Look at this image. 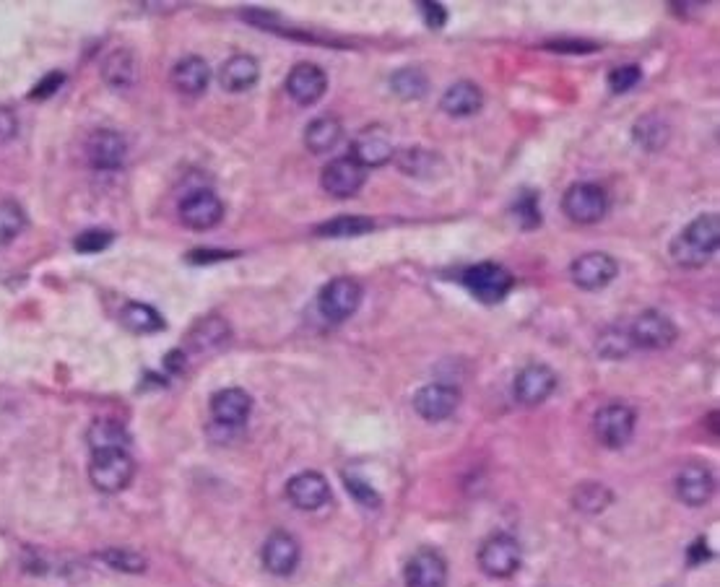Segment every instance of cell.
Masks as SVG:
<instances>
[{
  "instance_id": "cell-14",
  "label": "cell",
  "mask_w": 720,
  "mask_h": 587,
  "mask_svg": "<svg viewBox=\"0 0 720 587\" xmlns=\"http://www.w3.org/2000/svg\"><path fill=\"white\" fill-rule=\"evenodd\" d=\"M221 216H224V203L211 190H193L180 203L182 224L190 226V229H198V232L214 229L221 221Z\"/></svg>"
},
{
  "instance_id": "cell-28",
  "label": "cell",
  "mask_w": 720,
  "mask_h": 587,
  "mask_svg": "<svg viewBox=\"0 0 720 587\" xmlns=\"http://www.w3.org/2000/svg\"><path fill=\"white\" fill-rule=\"evenodd\" d=\"M102 76L112 89H128L136 81V60L128 50H115L104 60Z\"/></svg>"
},
{
  "instance_id": "cell-41",
  "label": "cell",
  "mask_w": 720,
  "mask_h": 587,
  "mask_svg": "<svg viewBox=\"0 0 720 587\" xmlns=\"http://www.w3.org/2000/svg\"><path fill=\"white\" fill-rule=\"evenodd\" d=\"M344 481L351 497L357 499L362 507H367V510H377V507H380V494H377L367 481H362V478L357 476H344Z\"/></svg>"
},
{
  "instance_id": "cell-36",
  "label": "cell",
  "mask_w": 720,
  "mask_h": 587,
  "mask_svg": "<svg viewBox=\"0 0 720 587\" xmlns=\"http://www.w3.org/2000/svg\"><path fill=\"white\" fill-rule=\"evenodd\" d=\"M632 349H635V346H632L630 330L611 328L598 338V354L604 356V359H624Z\"/></svg>"
},
{
  "instance_id": "cell-21",
  "label": "cell",
  "mask_w": 720,
  "mask_h": 587,
  "mask_svg": "<svg viewBox=\"0 0 720 587\" xmlns=\"http://www.w3.org/2000/svg\"><path fill=\"white\" fill-rule=\"evenodd\" d=\"M676 494L689 507H702L713 497V473L700 463H687L676 476Z\"/></svg>"
},
{
  "instance_id": "cell-19",
  "label": "cell",
  "mask_w": 720,
  "mask_h": 587,
  "mask_svg": "<svg viewBox=\"0 0 720 587\" xmlns=\"http://www.w3.org/2000/svg\"><path fill=\"white\" fill-rule=\"evenodd\" d=\"M260 556H263V567H266L271 575H292L299 564L297 538L284 533V530H276V533H271L268 541L263 543V554Z\"/></svg>"
},
{
  "instance_id": "cell-5",
  "label": "cell",
  "mask_w": 720,
  "mask_h": 587,
  "mask_svg": "<svg viewBox=\"0 0 720 587\" xmlns=\"http://www.w3.org/2000/svg\"><path fill=\"white\" fill-rule=\"evenodd\" d=\"M520 564H523V554H520V543L513 536L497 533L481 543L479 567L484 575L494 577V580H510L513 575H518Z\"/></svg>"
},
{
  "instance_id": "cell-35",
  "label": "cell",
  "mask_w": 720,
  "mask_h": 587,
  "mask_svg": "<svg viewBox=\"0 0 720 587\" xmlns=\"http://www.w3.org/2000/svg\"><path fill=\"white\" fill-rule=\"evenodd\" d=\"M635 138H637V143L643 146V149L656 151V149H661L663 143L669 141V128H666V125H663L656 115L643 117V120L635 125Z\"/></svg>"
},
{
  "instance_id": "cell-10",
  "label": "cell",
  "mask_w": 720,
  "mask_h": 587,
  "mask_svg": "<svg viewBox=\"0 0 720 587\" xmlns=\"http://www.w3.org/2000/svg\"><path fill=\"white\" fill-rule=\"evenodd\" d=\"M630 338H632V346H637V349H650V351L669 349L671 343L676 341V325L671 323L669 315L648 310L632 323Z\"/></svg>"
},
{
  "instance_id": "cell-17",
  "label": "cell",
  "mask_w": 720,
  "mask_h": 587,
  "mask_svg": "<svg viewBox=\"0 0 720 587\" xmlns=\"http://www.w3.org/2000/svg\"><path fill=\"white\" fill-rule=\"evenodd\" d=\"M325 89H328V76L320 65L315 63H297L286 76V91L289 97L297 104L307 107L323 99Z\"/></svg>"
},
{
  "instance_id": "cell-27",
  "label": "cell",
  "mask_w": 720,
  "mask_h": 587,
  "mask_svg": "<svg viewBox=\"0 0 720 587\" xmlns=\"http://www.w3.org/2000/svg\"><path fill=\"white\" fill-rule=\"evenodd\" d=\"M91 452H104V450H125L128 445V432L125 426L115 419H97L89 426L86 432Z\"/></svg>"
},
{
  "instance_id": "cell-44",
  "label": "cell",
  "mask_w": 720,
  "mask_h": 587,
  "mask_svg": "<svg viewBox=\"0 0 720 587\" xmlns=\"http://www.w3.org/2000/svg\"><path fill=\"white\" fill-rule=\"evenodd\" d=\"M19 133V117L11 107H0V146H6Z\"/></svg>"
},
{
  "instance_id": "cell-31",
  "label": "cell",
  "mask_w": 720,
  "mask_h": 587,
  "mask_svg": "<svg viewBox=\"0 0 720 587\" xmlns=\"http://www.w3.org/2000/svg\"><path fill=\"white\" fill-rule=\"evenodd\" d=\"M390 86H393V94H398L401 99L411 102V99H422L429 89V81L424 76L422 68H414V65H406L401 71L393 73L390 78Z\"/></svg>"
},
{
  "instance_id": "cell-3",
  "label": "cell",
  "mask_w": 720,
  "mask_h": 587,
  "mask_svg": "<svg viewBox=\"0 0 720 587\" xmlns=\"http://www.w3.org/2000/svg\"><path fill=\"white\" fill-rule=\"evenodd\" d=\"M463 286L471 291L484 304H500L505 302L507 294L513 291L515 276L507 271L505 265L497 263H479L463 273Z\"/></svg>"
},
{
  "instance_id": "cell-32",
  "label": "cell",
  "mask_w": 720,
  "mask_h": 587,
  "mask_svg": "<svg viewBox=\"0 0 720 587\" xmlns=\"http://www.w3.org/2000/svg\"><path fill=\"white\" fill-rule=\"evenodd\" d=\"M372 229H375V221L367 219V216H338V219L320 224L315 232L320 237H362Z\"/></svg>"
},
{
  "instance_id": "cell-20",
  "label": "cell",
  "mask_w": 720,
  "mask_h": 587,
  "mask_svg": "<svg viewBox=\"0 0 720 587\" xmlns=\"http://www.w3.org/2000/svg\"><path fill=\"white\" fill-rule=\"evenodd\" d=\"M253 411V398L242 388H227L211 398V416L219 426H242Z\"/></svg>"
},
{
  "instance_id": "cell-38",
  "label": "cell",
  "mask_w": 720,
  "mask_h": 587,
  "mask_svg": "<svg viewBox=\"0 0 720 587\" xmlns=\"http://www.w3.org/2000/svg\"><path fill=\"white\" fill-rule=\"evenodd\" d=\"M112 239H115V234L110 229H86V232H81L73 239V247L81 255H97V252L107 250L112 245Z\"/></svg>"
},
{
  "instance_id": "cell-23",
  "label": "cell",
  "mask_w": 720,
  "mask_h": 587,
  "mask_svg": "<svg viewBox=\"0 0 720 587\" xmlns=\"http://www.w3.org/2000/svg\"><path fill=\"white\" fill-rule=\"evenodd\" d=\"M440 107L450 117H471L484 107V94L474 81H458L442 94Z\"/></svg>"
},
{
  "instance_id": "cell-4",
  "label": "cell",
  "mask_w": 720,
  "mask_h": 587,
  "mask_svg": "<svg viewBox=\"0 0 720 587\" xmlns=\"http://www.w3.org/2000/svg\"><path fill=\"white\" fill-rule=\"evenodd\" d=\"M562 211L575 224H598L609 211V195L596 182H575L562 198Z\"/></svg>"
},
{
  "instance_id": "cell-42",
  "label": "cell",
  "mask_w": 720,
  "mask_h": 587,
  "mask_svg": "<svg viewBox=\"0 0 720 587\" xmlns=\"http://www.w3.org/2000/svg\"><path fill=\"white\" fill-rule=\"evenodd\" d=\"M63 84H65V73L52 71V73H47V76L42 78V81H39V84L34 86L32 91H29V97H32V99H50L52 94H58V89H63Z\"/></svg>"
},
{
  "instance_id": "cell-18",
  "label": "cell",
  "mask_w": 720,
  "mask_h": 587,
  "mask_svg": "<svg viewBox=\"0 0 720 587\" xmlns=\"http://www.w3.org/2000/svg\"><path fill=\"white\" fill-rule=\"evenodd\" d=\"M557 388V375L546 364H528L515 377V398L523 406H541Z\"/></svg>"
},
{
  "instance_id": "cell-8",
  "label": "cell",
  "mask_w": 720,
  "mask_h": 587,
  "mask_svg": "<svg viewBox=\"0 0 720 587\" xmlns=\"http://www.w3.org/2000/svg\"><path fill=\"white\" fill-rule=\"evenodd\" d=\"M619 273L617 260L606 252H585L580 258L572 260L570 278L572 284L583 291H598L609 286Z\"/></svg>"
},
{
  "instance_id": "cell-39",
  "label": "cell",
  "mask_w": 720,
  "mask_h": 587,
  "mask_svg": "<svg viewBox=\"0 0 720 587\" xmlns=\"http://www.w3.org/2000/svg\"><path fill=\"white\" fill-rule=\"evenodd\" d=\"M515 216H518L523 229H536L541 224V208H539V195L533 190H523L515 203Z\"/></svg>"
},
{
  "instance_id": "cell-37",
  "label": "cell",
  "mask_w": 720,
  "mask_h": 587,
  "mask_svg": "<svg viewBox=\"0 0 720 587\" xmlns=\"http://www.w3.org/2000/svg\"><path fill=\"white\" fill-rule=\"evenodd\" d=\"M99 559H102L107 567L117 569V572H130V575L146 572V567H149L141 554H136V551H128V549H107L99 554Z\"/></svg>"
},
{
  "instance_id": "cell-34",
  "label": "cell",
  "mask_w": 720,
  "mask_h": 587,
  "mask_svg": "<svg viewBox=\"0 0 720 587\" xmlns=\"http://www.w3.org/2000/svg\"><path fill=\"white\" fill-rule=\"evenodd\" d=\"M26 213L16 200H0V245H8L24 232Z\"/></svg>"
},
{
  "instance_id": "cell-46",
  "label": "cell",
  "mask_w": 720,
  "mask_h": 587,
  "mask_svg": "<svg viewBox=\"0 0 720 587\" xmlns=\"http://www.w3.org/2000/svg\"><path fill=\"white\" fill-rule=\"evenodd\" d=\"M546 50H554V52H593L598 50L593 42H549Z\"/></svg>"
},
{
  "instance_id": "cell-13",
  "label": "cell",
  "mask_w": 720,
  "mask_h": 587,
  "mask_svg": "<svg viewBox=\"0 0 720 587\" xmlns=\"http://www.w3.org/2000/svg\"><path fill=\"white\" fill-rule=\"evenodd\" d=\"M364 180H367V169L359 167L351 156H341L333 159L331 164H325L323 175H320V185L328 195L333 198H351L362 190Z\"/></svg>"
},
{
  "instance_id": "cell-16",
  "label": "cell",
  "mask_w": 720,
  "mask_h": 587,
  "mask_svg": "<svg viewBox=\"0 0 720 587\" xmlns=\"http://www.w3.org/2000/svg\"><path fill=\"white\" fill-rule=\"evenodd\" d=\"M458 403H461V393H458V388L445 385V382L424 385V388L414 395L416 413L427 421L448 419V416H453V413L458 411Z\"/></svg>"
},
{
  "instance_id": "cell-22",
  "label": "cell",
  "mask_w": 720,
  "mask_h": 587,
  "mask_svg": "<svg viewBox=\"0 0 720 587\" xmlns=\"http://www.w3.org/2000/svg\"><path fill=\"white\" fill-rule=\"evenodd\" d=\"M208 81H211V68L198 55H188V58L177 60L175 68H172V86L180 94H188V97H195L203 89H208Z\"/></svg>"
},
{
  "instance_id": "cell-33",
  "label": "cell",
  "mask_w": 720,
  "mask_h": 587,
  "mask_svg": "<svg viewBox=\"0 0 720 587\" xmlns=\"http://www.w3.org/2000/svg\"><path fill=\"white\" fill-rule=\"evenodd\" d=\"M393 159H396L398 167L411 177H432L435 175L437 164H440V159L427 149H403L398 151Z\"/></svg>"
},
{
  "instance_id": "cell-2",
  "label": "cell",
  "mask_w": 720,
  "mask_h": 587,
  "mask_svg": "<svg viewBox=\"0 0 720 587\" xmlns=\"http://www.w3.org/2000/svg\"><path fill=\"white\" fill-rule=\"evenodd\" d=\"M136 473V463L125 450H104L94 452L89 463V478L94 489L104 494H117L128 489Z\"/></svg>"
},
{
  "instance_id": "cell-43",
  "label": "cell",
  "mask_w": 720,
  "mask_h": 587,
  "mask_svg": "<svg viewBox=\"0 0 720 587\" xmlns=\"http://www.w3.org/2000/svg\"><path fill=\"white\" fill-rule=\"evenodd\" d=\"M416 6H419V13H422L424 24H427L429 29H442L445 21H448V13H445V8H442L440 3L424 0V3H416Z\"/></svg>"
},
{
  "instance_id": "cell-40",
  "label": "cell",
  "mask_w": 720,
  "mask_h": 587,
  "mask_svg": "<svg viewBox=\"0 0 720 587\" xmlns=\"http://www.w3.org/2000/svg\"><path fill=\"white\" fill-rule=\"evenodd\" d=\"M640 78H643L640 65H619V68H614V71L609 73V89L614 91V94H624V91L635 89V86L640 84Z\"/></svg>"
},
{
  "instance_id": "cell-29",
  "label": "cell",
  "mask_w": 720,
  "mask_h": 587,
  "mask_svg": "<svg viewBox=\"0 0 720 587\" xmlns=\"http://www.w3.org/2000/svg\"><path fill=\"white\" fill-rule=\"evenodd\" d=\"M611 499H614V494H611L604 484H598V481H585V484H580L578 489L572 491V504H575V510L585 512V515H598V512H604L611 504Z\"/></svg>"
},
{
  "instance_id": "cell-24",
  "label": "cell",
  "mask_w": 720,
  "mask_h": 587,
  "mask_svg": "<svg viewBox=\"0 0 720 587\" xmlns=\"http://www.w3.org/2000/svg\"><path fill=\"white\" fill-rule=\"evenodd\" d=\"M260 65L250 55H234L219 68V84L227 91H247L258 84Z\"/></svg>"
},
{
  "instance_id": "cell-47",
  "label": "cell",
  "mask_w": 720,
  "mask_h": 587,
  "mask_svg": "<svg viewBox=\"0 0 720 587\" xmlns=\"http://www.w3.org/2000/svg\"><path fill=\"white\" fill-rule=\"evenodd\" d=\"M708 559H710V549L705 546V541H702V538H697V541L692 543V546H689L687 562L692 564V567H697V564L708 562Z\"/></svg>"
},
{
  "instance_id": "cell-30",
  "label": "cell",
  "mask_w": 720,
  "mask_h": 587,
  "mask_svg": "<svg viewBox=\"0 0 720 587\" xmlns=\"http://www.w3.org/2000/svg\"><path fill=\"white\" fill-rule=\"evenodd\" d=\"M123 325L133 333H159L164 330V317L149 304L130 302L123 310Z\"/></svg>"
},
{
  "instance_id": "cell-45",
  "label": "cell",
  "mask_w": 720,
  "mask_h": 587,
  "mask_svg": "<svg viewBox=\"0 0 720 587\" xmlns=\"http://www.w3.org/2000/svg\"><path fill=\"white\" fill-rule=\"evenodd\" d=\"M234 252H224V250H193L188 252V263L195 265H206V263H216V260H232Z\"/></svg>"
},
{
  "instance_id": "cell-11",
  "label": "cell",
  "mask_w": 720,
  "mask_h": 587,
  "mask_svg": "<svg viewBox=\"0 0 720 587\" xmlns=\"http://www.w3.org/2000/svg\"><path fill=\"white\" fill-rule=\"evenodd\" d=\"M349 156L364 169L383 167L396 156V146L390 141L388 130L380 128V125H370V128L359 130L354 143H351Z\"/></svg>"
},
{
  "instance_id": "cell-7",
  "label": "cell",
  "mask_w": 720,
  "mask_h": 587,
  "mask_svg": "<svg viewBox=\"0 0 720 587\" xmlns=\"http://www.w3.org/2000/svg\"><path fill=\"white\" fill-rule=\"evenodd\" d=\"M598 442L611 450H619L632 439L635 434V411L624 403H609L596 413L593 419Z\"/></svg>"
},
{
  "instance_id": "cell-6",
  "label": "cell",
  "mask_w": 720,
  "mask_h": 587,
  "mask_svg": "<svg viewBox=\"0 0 720 587\" xmlns=\"http://www.w3.org/2000/svg\"><path fill=\"white\" fill-rule=\"evenodd\" d=\"M359 304H362V284L349 276L333 278L318 294L320 315H323L325 320H331V323H344V320H349V317L359 310Z\"/></svg>"
},
{
  "instance_id": "cell-25",
  "label": "cell",
  "mask_w": 720,
  "mask_h": 587,
  "mask_svg": "<svg viewBox=\"0 0 720 587\" xmlns=\"http://www.w3.org/2000/svg\"><path fill=\"white\" fill-rule=\"evenodd\" d=\"M229 338H232V328L216 315L201 317L188 333V343L193 351H216L221 349Z\"/></svg>"
},
{
  "instance_id": "cell-12",
  "label": "cell",
  "mask_w": 720,
  "mask_h": 587,
  "mask_svg": "<svg viewBox=\"0 0 720 587\" xmlns=\"http://www.w3.org/2000/svg\"><path fill=\"white\" fill-rule=\"evenodd\" d=\"M406 587H445L448 585V562L435 549H419L403 567Z\"/></svg>"
},
{
  "instance_id": "cell-26",
  "label": "cell",
  "mask_w": 720,
  "mask_h": 587,
  "mask_svg": "<svg viewBox=\"0 0 720 587\" xmlns=\"http://www.w3.org/2000/svg\"><path fill=\"white\" fill-rule=\"evenodd\" d=\"M341 136H344V128H341V123H338L336 117L323 115L307 125L305 143L312 154H325V151L336 149Z\"/></svg>"
},
{
  "instance_id": "cell-1",
  "label": "cell",
  "mask_w": 720,
  "mask_h": 587,
  "mask_svg": "<svg viewBox=\"0 0 720 587\" xmlns=\"http://www.w3.org/2000/svg\"><path fill=\"white\" fill-rule=\"evenodd\" d=\"M720 242L718 213H702L689 221L671 242V260L682 268H702L713 260Z\"/></svg>"
},
{
  "instance_id": "cell-9",
  "label": "cell",
  "mask_w": 720,
  "mask_h": 587,
  "mask_svg": "<svg viewBox=\"0 0 720 587\" xmlns=\"http://www.w3.org/2000/svg\"><path fill=\"white\" fill-rule=\"evenodd\" d=\"M86 162L94 169H120L128 159V141L117 130L99 128L84 143Z\"/></svg>"
},
{
  "instance_id": "cell-15",
  "label": "cell",
  "mask_w": 720,
  "mask_h": 587,
  "mask_svg": "<svg viewBox=\"0 0 720 587\" xmlns=\"http://www.w3.org/2000/svg\"><path fill=\"white\" fill-rule=\"evenodd\" d=\"M286 497H289V502H292L297 510H320V507L328 504V499H331V484H328V478L318 471L297 473V476L286 484Z\"/></svg>"
}]
</instances>
